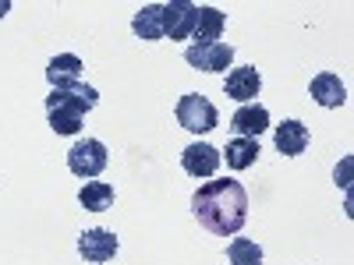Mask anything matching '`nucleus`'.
Here are the masks:
<instances>
[{"mask_svg":"<svg viewBox=\"0 0 354 265\" xmlns=\"http://www.w3.org/2000/svg\"><path fill=\"white\" fill-rule=\"evenodd\" d=\"M227 258L230 265H262V248L248 237H234L227 244Z\"/></svg>","mask_w":354,"mask_h":265,"instance_id":"18","label":"nucleus"},{"mask_svg":"<svg viewBox=\"0 0 354 265\" xmlns=\"http://www.w3.org/2000/svg\"><path fill=\"white\" fill-rule=\"evenodd\" d=\"M227 96L230 99H238V103H252L259 96V88H262V75L255 68H234L227 75Z\"/></svg>","mask_w":354,"mask_h":265,"instance_id":"11","label":"nucleus"},{"mask_svg":"<svg viewBox=\"0 0 354 265\" xmlns=\"http://www.w3.org/2000/svg\"><path fill=\"white\" fill-rule=\"evenodd\" d=\"M185 61L195 68V71H227L230 61H234V46L230 43H192L185 50Z\"/></svg>","mask_w":354,"mask_h":265,"instance_id":"5","label":"nucleus"},{"mask_svg":"<svg viewBox=\"0 0 354 265\" xmlns=\"http://www.w3.org/2000/svg\"><path fill=\"white\" fill-rule=\"evenodd\" d=\"M68 170L75 177H85V181H93L106 170V145L100 138H85V141H75L68 149Z\"/></svg>","mask_w":354,"mask_h":265,"instance_id":"4","label":"nucleus"},{"mask_svg":"<svg viewBox=\"0 0 354 265\" xmlns=\"http://www.w3.org/2000/svg\"><path fill=\"white\" fill-rule=\"evenodd\" d=\"M230 128L238 131V138H259L266 128H270V110L262 103H245L241 110H234Z\"/></svg>","mask_w":354,"mask_h":265,"instance_id":"9","label":"nucleus"},{"mask_svg":"<svg viewBox=\"0 0 354 265\" xmlns=\"http://www.w3.org/2000/svg\"><path fill=\"white\" fill-rule=\"evenodd\" d=\"M308 92H312V99L319 106H326V110H337V106L347 103V88H344V81L333 71H319L312 78V85H308Z\"/></svg>","mask_w":354,"mask_h":265,"instance_id":"10","label":"nucleus"},{"mask_svg":"<svg viewBox=\"0 0 354 265\" xmlns=\"http://www.w3.org/2000/svg\"><path fill=\"white\" fill-rule=\"evenodd\" d=\"M192 213L216 237H234L248 219V195L230 177H223V181H205L192 195Z\"/></svg>","mask_w":354,"mask_h":265,"instance_id":"1","label":"nucleus"},{"mask_svg":"<svg viewBox=\"0 0 354 265\" xmlns=\"http://www.w3.org/2000/svg\"><path fill=\"white\" fill-rule=\"evenodd\" d=\"M220 149H213V145H205V141H192L188 149L181 153V166H185V173H192V177H216V170H220Z\"/></svg>","mask_w":354,"mask_h":265,"instance_id":"8","label":"nucleus"},{"mask_svg":"<svg viewBox=\"0 0 354 265\" xmlns=\"http://www.w3.org/2000/svg\"><path fill=\"white\" fill-rule=\"evenodd\" d=\"M177 124H181L185 131H192V135H205V131H213L216 124H220V113H216V106L205 99V96H198V92H188V96H181L177 99Z\"/></svg>","mask_w":354,"mask_h":265,"instance_id":"3","label":"nucleus"},{"mask_svg":"<svg viewBox=\"0 0 354 265\" xmlns=\"http://www.w3.org/2000/svg\"><path fill=\"white\" fill-rule=\"evenodd\" d=\"M259 138H234L227 141V166L230 170H248L259 159Z\"/></svg>","mask_w":354,"mask_h":265,"instance_id":"15","label":"nucleus"},{"mask_svg":"<svg viewBox=\"0 0 354 265\" xmlns=\"http://www.w3.org/2000/svg\"><path fill=\"white\" fill-rule=\"evenodd\" d=\"M78 202H82V209H88V213H106L113 205V188L106 181H88L78 191Z\"/></svg>","mask_w":354,"mask_h":265,"instance_id":"17","label":"nucleus"},{"mask_svg":"<svg viewBox=\"0 0 354 265\" xmlns=\"http://www.w3.org/2000/svg\"><path fill=\"white\" fill-rule=\"evenodd\" d=\"M195 18H198V4H192V0H170V4H163V36L188 39L195 32Z\"/></svg>","mask_w":354,"mask_h":265,"instance_id":"6","label":"nucleus"},{"mask_svg":"<svg viewBox=\"0 0 354 265\" xmlns=\"http://www.w3.org/2000/svg\"><path fill=\"white\" fill-rule=\"evenodd\" d=\"M227 28V18L220 8H198V18H195V43H216Z\"/></svg>","mask_w":354,"mask_h":265,"instance_id":"14","label":"nucleus"},{"mask_svg":"<svg viewBox=\"0 0 354 265\" xmlns=\"http://www.w3.org/2000/svg\"><path fill=\"white\" fill-rule=\"evenodd\" d=\"M131 28H135V36L138 39H163V4H145L135 18H131Z\"/></svg>","mask_w":354,"mask_h":265,"instance_id":"13","label":"nucleus"},{"mask_svg":"<svg viewBox=\"0 0 354 265\" xmlns=\"http://www.w3.org/2000/svg\"><path fill=\"white\" fill-rule=\"evenodd\" d=\"M117 237L110 230H103V226H93V230H85L82 237H78V255L85 258V262H93V265H103V262H110L113 255H117Z\"/></svg>","mask_w":354,"mask_h":265,"instance_id":"7","label":"nucleus"},{"mask_svg":"<svg viewBox=\"0 0 354 265\" xmlns=\"http://www.w3.org/2000/svg\"><path fill=\"white\" fill-rule=\"evenodd\" d=\"M82 75V61L75 53H61V57H53V61L46 64V81L57 88V85H68V81H78Z\"/></svg>","mask_w":354,"mask_h":265,"instance_id":"16","label":"nucleus"},{"mask_svg":"<svg viewBox=\"0 0 354 265\" xmlns=\"http://www.w3.org/2000/svg\"><path fill=\"white\" fill-rule=\"evenodd\" d=\"M8 11H11V0H0V18H4Z\"/></svg>","mask_w":354,"mask_h":265,"instance_id":"19","label":"nucleus"},{"mask_svg":"<svg viewBox=\"0 0 354 265\" xmlns=\"http://www.w3.org/2000/svg\"><path fill=\"white\" fill-rule=\"evenodd\" d=\"M100 103V92L85 81H68V85H57L53 92L46 96V117H50V128L57 135H78L85 113Z\"/></svg>","mask_w":354,"mask_h":265,"instance_id":"2","label":"nucleus"},{"mask_svg":"<svg viewBox=\"0 0 354 265\" xmlns=\"http://www.w3.org/2000/svg\"><path fill=\"white\" fill-rule=\"evenodd\" d=\"M277 149L283 153V156H301L305 149H308V128L301 124V121H283V124H277Z\"/></svg>","mask_w":354,"mask_h":265,"instance_id":"12","label":"nucleus"}]
</instances>
